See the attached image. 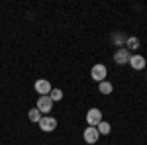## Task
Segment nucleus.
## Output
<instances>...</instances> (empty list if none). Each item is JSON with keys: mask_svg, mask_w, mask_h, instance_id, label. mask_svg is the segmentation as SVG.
Segmentation results:
<instances>
[{"mask_svg": "<svg viewBox=\"0 0 147 145\" xmlns=\"http://www.w3.org/2000/svg\"><path fill=\"white\" fill-rule=\"evenodd\" d=\"M96 129H98V134H100V135H108V134H110V129H112V125L102 120V122L96 125Z\"/></svg>", "mask_w": 147, "mask_h": 145, "instance_id": "obj_10", "label": "nucleus"}, {"mask_svg": "<svg viewBox=\"0 0 147 145\" xmlns=\"http://www.w3.org/2000/svg\"><path fill=\"white\" fill-rule=\"evenodd\" d=\"M37 123H39L41 132H55L57 129V120L53 118V116H43Z\"/></svg>", "mask_w": 147, "mask_h": 145, "instance_id": "obj_6", "label": "nucleus"}, {"mask_svg": "<svg viewBox=\"0 0 147 145\" xmlns=\"http://www.w3.org/2000/svg\"><path fill=\"white\" fill-rule=\"evenodd\" d=\"M82 137H84V141L86 143H96L98 141V137H100V134H98V129L96 127H92V125H88L86 129H84V134H82Z\"/></svg>", "mask_w": 147, "mask_h": 145, "instance_id": "obj_7", "label": "nucleus"}, {"mask_svg": "<svg viewBox=\"0 0 147 145\" xmlns=\"http://www.w3.org/2000/svg\"><path fill=\"white\" fill-rule=\"evenodd\" d=\"M129 59H131L129 49H125V47H118L116 49V53H114V63L116 65H125V63H129Z\"/></svg>", "mask_w": 147, "mask_h": 145, "instance_id": "obj_1", "label": "nucleus"}, {"mask_svg": "<svg viewBox=\"0 0 147 145\" xmlns=\"http://www.w3.org/2000/svg\"><path fill=\"white\" fill-rule=\"evenodd\" d=\"M34 88L35 92L39 94V96H49V92H51V82L47 80V78H39V80H35V84H34Z\"/></svg>", "mask_w": 147, "mask_h": 145, "instance_id": "obj_3", "label": "nucleus"}, {"mask_svg": "<svg viewBox=\"0 0 147 145\" xmlns=\"http://www.w3.org/2000/svg\"><path fill=\"white\" fill-rule=\"evenodd\" d=\"M124 47H125V49H129V51H134V49L139 47V39H137V37H127Z\"/></svg>", "mask_w": 147, "mask_h": 145, "instance_id": "obj_12", "label": "nucleus"}, {"mask_svg": "<svg viewBox=\"0 0 147 145\" xmlns=\"http://www.w3.org/2000/svg\"><path fill=\"white\" fill-rule=\"evenodd\" d=\"M129 65H131V69H136V71H141V69H145V57L141 55H131V59H129Z\"/></svg>", "mask_w": 147, "mask_h": 145, "instance_id": "obj_8", "label": "nucleus"}, {"mask_svg": "<svg viewBox=\"0 0 147 145\" xmlns=\"http://www.w3.org/2000/svg\"><path fill=\"white\" fill-rule=\"evenodd\" d=\"M100 122H102V110H98V108H90V110L86 112V123H88V125L96 127Z\"/></svg>", "mask_w": 147, "mask_h": 145, "instance_id": "obj_4", "label": "nucleus"}, {"mask_svg": "<svg viewBox=\"0 0 147 145\" xmlns=\"http://www.w3.org/2000/svg\"><path fill=\"white\" fill-rule=\"evenodd\" d=\"M28 118H30V120H32V122H39V120H41V118H43V114H41V112L37 110V108H32V110L28 112Z\"/></svg>", "mask_w": 147, "mask_h": 145, "instance_id": "obj_11", "label": "nucleus"}, {"mask_svg": "<svg viewBox=\"0 0 147 145\" xmlns=\"http://www.w3.org/2000/svg\"><path fill=\"white\" fill-rule=\"evenodd\" d=\"M35 108L41 112V114H49V112L53 110V100H51L49 96H39V98H37V104H35Z\"/></svg>", "mask_w": 147, "mask_h": 145, "instance_id": "obj_5", "label": "nucleus"}, {"mask_svg": "<svg viewBox=\"0 0 147 145\" xmlns=\"http://www.w3.org/2000/svg\"><path fill=\"white\" fill-rule=\"evenodd\" d=\"M98 90H100V94H112V82H108V80H102V82H98Z\"/></svg>", "mask_w": 147, "mask_h": 145, "instance_id": "obj_9", "label": "nucleus"}, {"mask_svg": "<svg viewBox=\"0 0 147 145\" xmlns=\"http://www.w3.org/2000/svg\"><path fill=\"white\" fill-rule=\"evenodd\" d=\"M49 98H51L53 102L61 100V98H63V90H59V88H51V92H49Z\"/></svg>", "mask_w": 147, "mask_h": 145, "instance_id": "obj_13", "label": "nucleus"}, {"mask_svg": "<svg viewBox=\"0 0 147 145\" xmlns=\"http://www.w3.org/2000/svg\"><path fill=\"white\" fill-rule=\"evenodd\" d=\"M106 75H108V69H106V65H102V63H98V65H94V67L90 69V77H92V80H96V82L106 80Z\"/></svg>", "mask_w": 147, "mask_h": 145, "instance_id": "obj_2", "label": "nucleus"}]
</instances>
